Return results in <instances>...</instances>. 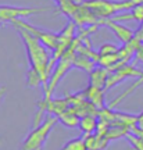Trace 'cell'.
I'll return each instance as SVG.
<instances>
[{
    "label": "cell",
    "mask_w": 143,
    "mask_h": 150,
    "mask_svg": "<svg viewBox=\"0 0 143 150\" xmlns=\"http://www.w3.org/2000/svg\"><path fill=\"white\" fill-rule=\"evenodd\" d=\"M136 61L143 63V45H140V46H139V49L136 50Z\"/></svg>",
    "instance_id": "obj_15"
},
{
    "label": "cell",
    "mask_w": 143,
    "mask_h": 150,
    "mask_svg": "<svg viewBox=\"0 0 143 150\" xmlns=\"http://www.w3.org/2000/svg\"><path fill=\"white\" fill-rule=\"evenodd\" d=\"M108 75H110V71L107 68H101V67H97V68H93V71H90V76H89V85L96 86V88H100V89H106V83L107 79H108Z\"/></svg>",
    "instance_id": "obj_8"
},
{
    "label": "cell",
    "mask_w": 143,
    "mask_h": 150,
    "mask_svg": "<svg viewBox=\"0 0 143 150\" xmlns=\"http://www.w3.org/2000/svg\"><path fill=\"white\" fill-rule=\"evenodd\" d=\"M103 24H104V25H107V27L111 28V31L115 33V36L118 38V39H120V40H121L124 45L129 43L133 39V38H135V33H133L132 29L127 28L125 25L118 24V22L114 21V20H104V21H103Z\"/></svg>",
    "instance_id": "obj_6"
},
{
    "label": "cell",
    "mask_w": 143,
    "mask_h": 150,
    "mask_svg": "<svg viewBox=\"0 0 143 150\" xmlns=\"http://www.w3.org/2000/svg\"><path fill=\"white\" fill-rule=\"evenodd\" d=\"M143 74L142 70L136 68L133 64H125L117 68V70H113L108 75V79H107V83H106V91H108L110 88H113L114 85L120 83L121 81L127 79V78H139L140 75Z\"/></svg>",
    "instance_id": "obj_5"
},
{
    "label": "cell",
    "mask_w": 143,
    "mask_h": 150,
    "mask_svg": "<svg viewBox=\"0 0 143 150\" xmlns=\"http://www.w3.org/2000/svg\"><path fill=\"white\" fill-rule=\"evenodd\" d=\"M97 125H99V120H97V117L93 115V114H89V115L81 117L79 127H78V128L84 132V135H92L96 129H97Z\"/></svg>",
    "instance_id": "obj_9"
},
{
    "label": "cell",
    "mask_w": 143,
    "mask_h": 150,
    "mask_svg": "<svg viewBox=\"0 0 143 150\" xmlns=\"http://www.w3.org/2000/svg\"><path fill=\"white\" fill-rule=\"evenodd\" d=\"M118 53V49L113 45V43H106L103 45L99 50V56H106V54H115Z\"/></svg>",
    "instance_id": "obj_14"
},
{
    "label": "cell",
    "mask_w": 143,
    "mask_h": 150,
    "mask_svg": "<svg viewBox=\"0 0 143 150\" xmlns=\"http://www.w3.org/2000/svg\"><path fill=\"white\" fill-rule=\"evenodd\" d=\"M58 121L61 124H64L65 127H68V128H76V127H79V121H81V117L75 112V110H69L67 108L64 112H61L60 115H57Z\"/></svg>",
    "instance_id": "obj_10"
},
{
    "label": "cell",
    "mask_w": 143,
    "mask_h": 150,
    "mask_svg": "<svg viewBox=\"0 0 143 150\" xmlns=\"http://www.w3.org/2000/svg\"><path fill=\"white\" fill-rule=\"evenodd\" d=\"M16 28H24L25 31H28L29 33H32L35 38H38L40 42L46 46L50 50H54L57 47L58 43V33L52 32V31H46V29H42V28H38L35 25H32L29 22L24 21V20H16V21L11 22Z\"/></svg>",
    "instance_id": "obj_3"
},
{
    "label": "cell",
    "mask_w": 143,
    "mask_h": 150,
    "mask_svg": "<svg viewBox=\"0 0 143 150\" xmlns=\"http://www.w3.org/2000/svg\"><path fill=\"white\" fill-rule=\"evenodd\" d=\"M84 97L89 103H92L97 110H103L104 108V89L89 85L88 89L84 91Z\"/></svg>",
    "instance_id": "obj_7"
},
{
    "label": "cell",
    "mask_w": 143,
    "mask_h": 150,
    "mask_svg": "<svg viewBox=\"0 0 143 150\" xmlns=\"http://www.w3.org/2000/svg\"><path fill=\"white\" fill-rule=\"evenodd\" d=\"M17 31L21 36L25 50H27V57L29 61V68L36 71L42 76L43 86L47 83L50 72H49V65H50V56L47 53V47L43 45L38 38H35L32 33L25 31L24 28H17Z\"/></svg>",
    "instance_id": "obj_1"
},
{
    "label": "cell",
    "mask_w": 143,
    "mask_h": 150,
    "mask_svg": "<svg viewBox=\"0 0 143 150\" xmlns=\"http://www.w3.org/2000/svg\"><path fill=\"white\" fill-rule=\"evenodd\" d=\"M45 8H32V7H14V6H0V25L4 22H13L16 20L42 13Z\"/></svg>",
    "instance_id": "obj_4"
},
{
    "label": "cell",
    "mask_w": 143,
    "mask_h": 150,
    "mask_svg": "<svg viewBox=\"0 0 143 150\" xmlns=\"http://www.w3.org/2000/svg\"><path fill=\"white\" fill-rule=\"evenodd\" d=\"M61 150H88L85 145V136H79L76 139L67 142V145H64Z\"/></svg>",
    "instance_id": "obj_13"
},
{
    "label": "cell",
    "mask_w": 143,
    "mask_h": 150,
    "mask_svg": "<svg viewBox=\"0 0 143 150\" xmlns=\"http://www.w3.org/2000/svg\"><path fill=\"white\" fill-rule=\"evenodd\" d=\"M95 60L90 59L89 56H85V54L78 53L75 56V61H74V67H78V68H82L85 71H93V67H95Z\"/></svg>",
    "instance_id": "obj_11"
},
{
    "label": "cell",
    "mask_w": 143,
    "mask_h": 150,
    "mask_svg": "<svg viewBox=\"0 0 143 150\" xmlns=\"http://www.w3.org/2000/svg\"><path fill=\"white\" fill-rule=\"evenodd\" d=\"M57 122L58 118L56 115H46V118L38 127L32 128L28 136L24 139L20 150H42L45 142Z\"/></svg>",
    "instance_id": "obj_2"
},
{
    "label": "cell",
    "mask_w": 143,
    "mask_h": 150,
    "mask_svg": "<svg viewBox=\"0 0 143 150\" xmlns=\"http://www.w3.org/2000/svg\"><path fill=\"white\" fill-rule=\"evenodd\" d=\"M136 127H138L139 129H142L143 131V111L140 112L138 115V121H136Z\"/></svg>",
    "instance_id": "obj_16"
},
{
    "label": "cell",
    "mask_w": 143,
    "mask_h": 150,
    "mask_svg": "<svg viewBox=\"0 0 143 150\" xmlns=\"http://www.w3.org/2000/svg\"><path fill=\"white\" fill-rule=\"evenodd\" d=\"M142 83H143V74L140 75V76H139V79L136 81V82H135V83H133V85L131 86V88H128L127 91H125V92H122V93H121V95H120L118 97H117L115 100H113V102L110 103V106H108V108H111V110H113V107H115V106L118 104V103L121 102V100H124V99H125V97H127L128 95H129V93H132V92L135 91V89H138V88H139L140 85H142Z\"/></svg>",
    "instance_id": "obj_12"
}]
</instances>
